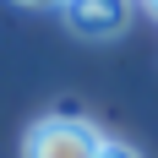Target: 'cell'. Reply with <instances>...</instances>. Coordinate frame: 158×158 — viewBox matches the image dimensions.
<instances>
[{"label":"cell","mask_w":158,"mask_h":158,"mask_svg":"<svg viewBox=\"0 0 158 158\" xmlns=\"http://www.w3.org/2000/svg\"><path fill=\"white\" fill-rule=\"evenodd\" d=\"M60 16L77 38H120L131 22V0H60Z\"/></svg>","instance_id":"2"},{"label":"cell","mask_w":158,"mask_h":158,"mask_svg":"<svg viewBox=\"0 0 158 158\" xmlns=\"http://www.w3.org/2000/svg\"><path fill=\"white\" fill-rule=\"evenodd\" d=\"M98 147H104V136L82 114H49L27 131L22 158H98Z\"/></svg>","instance_id":"1"},{"label":"cell","mask_w":158,"mask_h":158,"mask_svg":"<svg viewBox=\"0 0 158 158\" xmlns=\"http://www.w3.org/2000/svg\"><path fill=\"white\" fill-rule=\"evenodd\" d=\"M147 11H153V16H158V0H147Z\"/></svg>","instance_id":"4"},{"label":"cell","mask_w":158,"mask_h":158,"mask_svg":"<svg viewBox=\"0 0 158 158\" xmlns=\"http://www.w3.org/2000/svg\"><path fill=\"white\" fill-rule=\"evenodd\" d=\"M22 6H44V0H22Z\"/></svg>","instance_id":"5"},{"label":"cell","mask_w":158,"mask_h":158,"mask_svg":"<svg viewBox=\"0 0 158 158\" xmlns=\"http://www.w3.org/2000/svg\"><path fill=\"white\" fill-rule=\"evenodd\" d=\"M98 158H142V153H131L126 142H104V147H98Z\"/></svg>","instance_id":"3"}]
</instances>
